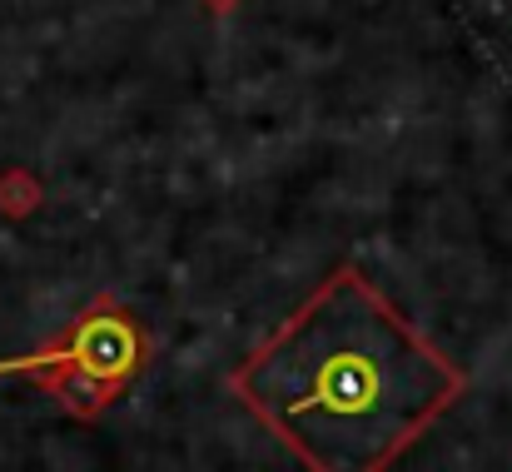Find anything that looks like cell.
<instances>
[{
  "label": "cell",
  "instance_id": "1",
  "mask_svg": "<svg viewBox=\"0 0 512 472\" xmlns=\"http://www.w3.org/2000/svg\"><path fill=\"white\" fill-rule=\"evenodd\" d=\"M234 388L309 472H383L458 398V373L358 274H334Z\"/></svg>",
  "mask_w": 512,
  "mask_h": 472
}]
</instances>
